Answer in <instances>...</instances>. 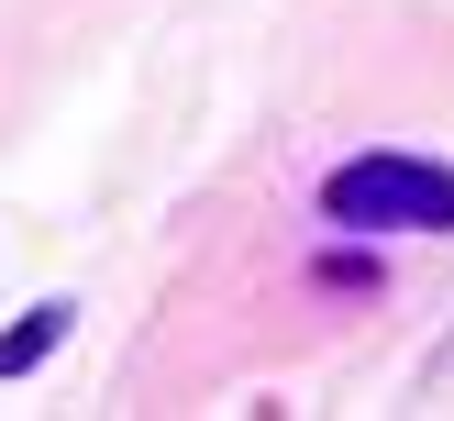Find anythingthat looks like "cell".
I'll use <instances>...</instances> for the list:
<instances>
[{"instance_id": "cell-1", "label": "cell", "mask_w": 454, "mask_h": 421, "mask_svg": "<svg viewBox=\"0 0 454 421\" xmlns=\"http://www.w3.org/2000/svg\"><path fill=\"white\" fill-rule=\"evenodd\" d=\"M322 211L344 233H454V177L421 155H355L322 177Z\"/></svg>"}, {"instance_id": "cell-2", "label": "cell", "mask_w": 454, "mask_h": 421, "mask_svg": "<svg viewBox=\"0 0 454 421\" xmlns=\"http://www.w3.org/2000/svg\"><path fill=\"white\" fill-rule=\"evenodd\" d=\"M56 332H67V300H44V310H34V322H22V332H0V377L44 366V355H56Z\"/></svg>"}]
</instances>
